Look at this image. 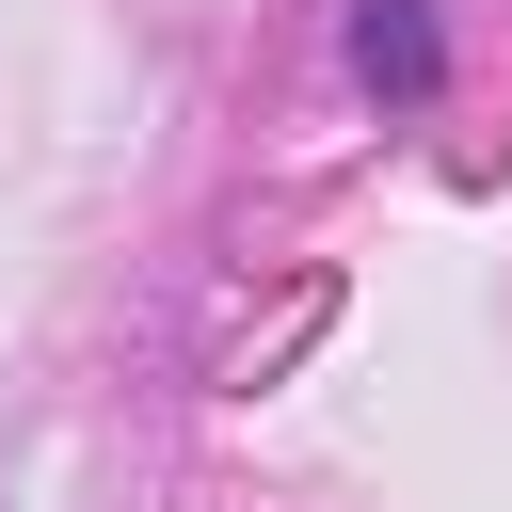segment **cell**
<instances>
[{
    "label": "cell",
    "mask_w": 512,
    "mask_h": 512,
    "mask_svg": "<svg viewBox=\"0 0 512 512\" xmlns=\"http://www.w3.org/2000/svg\"><path fill=\"white\" fill-rule=\"evenodd\" d=\"M352 80H368L384 112H432V96H448V16H432V0H352Z\"/></svg>",
    "instance_id": "6da1fadb"
}]
</instances>
